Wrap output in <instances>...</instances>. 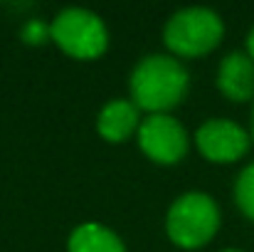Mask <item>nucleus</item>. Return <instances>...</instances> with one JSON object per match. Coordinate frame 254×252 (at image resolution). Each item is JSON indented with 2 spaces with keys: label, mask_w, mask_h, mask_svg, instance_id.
<instances>
[{
  "label": "nucleus",
  "mask_w": 254,
  "mask_h": 252,
  "mask_svg": "<svg viewBox=\"0 0 254 252\" xmlns=\"http://www.w3.org/2000/svg\"><path fill=\"white\" fill-rule=\"evenodd\" d=\"M69 252H126L121 240L96 223L79 225L69 238Z\"/></svg>",
  "instance_id": "1a4fd4ad"
},
{
  "label": "nucleus",
  "mask_w": 254,
  "mask_h": 252,
  "mask_svg": "<svg viewBox=\"0 0 254 252\" xmlns=\"http://www.w3.org/2000/svg\"><path fill=\"white\" fill-rule=\"evenodd\" d=\"M197 149L205 159L215 164H232L242 159L250 149V136L242 126L225 121V119H210L197 129Z\"/></svg>",
  "instance_id": "423d86ee"
},
{
  "label": "nucleus",
  "mask_w": 254,
  "mask_h": 252,
  "mask_svg": "<svg viewBox=\"0 0 254 252\" xmlns=\"http://www.w3.org/2000/svg\"><path fill=\"white\" fill-rule=\"evenodd\" d=\"M52 40L72 57L77 60H94L106 50V27L104 22L82 7L62 10L50 27Z\"/></svg>",
  "instance_id": "20e7f679"
},
{
  "label": "nucleus",
  "mask_w": 254,
  "mask_h": 252,
  "mask_svg": "<svg viewBox=\"0 0 254 252\" xmlns=\"http://www.w3.org/2000/svg\"><path fill=\"white\" fill-rule=\"evenodd\" d=\"M225 252H240V250H225Z\"/></svg>",
  "instance_id": "ddd939ff"
},
{
  "label": "nucleus",
  "mask_w": 254,
  "mask_h": 252,
  "mask_svg": "<svg viewBox=\"0 0 254 252\" xmlns=\"http://www.w3.org/2000/svg\"><path fill=\"white\" fill-rule=\"evenodd\" d=\"M131 94L136 106L146 111L173 109L188 94V72L168 55H151L136 65L131 75Z\"/></svg>",
  "instance_id": "f257e3e1"
},
{
  "label": "nucleus",
  "mask_w": 254,
  "mask_h": 252,
  "mask_svg": "<svg viewBox=\"0 0 254 252\" xmlns=\"http://www.w3.org/2000/svg\"><path fill=\"white\" fill-rule=\"evenodd\" d=\"M170 240L185 250H195L212 240L220 228V210L215 200L205 193L180 195L168 210L166 220Z\"/></svg>",
  "instance_id": "f03ea898"
},
{
  "label": "nucleus",
  "mask_w": 254,
  "mask_h": 252,
  "mask_svg": "<svg viewBox=\"0 0 254 252\" xmlns=\"http://www.w3.org/2000/svg\"><path fill=\"white\" fill-rule=\"evenodd\" d=\"M247 50H250V57L254 60V27H252V32H250V37H247Z\"/></svg>",
  "instance_id": "9b49d317"
},
{
  "label": "nucleus",
  "mask_w": 254,
  "mask_h": 252,
  "mask_svg": "<svg viewBox=\"0 0 254 252\" xmlns=\"http://www.w3.org/2000/svg\"><path fill=\"white\" fill-rule=\"evenodd\" d=\"M235 198H237V205L240 210L254 220V164L245 168L237 178V185H235Z\"/></svg>",
  "instance_id": "9d476101"
},
{
  "label": "nucleus",
  "mask_w": 254,
  "mask_h": 252,
  "mask_svg": "<svg viewBox=\"0 0 254 252\" xmlns=\"http://www.w3.org/2000/svg\"><path fill=\"white\" fill-rule=\"evenodd\" d=\"M138 126V109L136 104L126 101V99H116V101H109L101 114H99V121H96V129L99 134L111 141V144H119V141H126Z\"/></svg>",
  "instance_id": "6e6552de"
},
{
  "label": "nucleus",
  "mask_w": 254,
  "mask_h": 252,
  "mask_svg": "<svg viewBox=\"0 0 254 252\" xmlns=\"http://www.w3.org/2000/svg\"><path fill=\"white\" fill-rule=\"evenodd\" d=\"M220 91L232 101H247L254 96V60L245 52H232L222 60L217 72Z\"/></svg>",
  "instance_id": "0eeeda50"
},
{
  "label": "nucleus",
  "mask_w": 254,
  "mask_h": 252,
  "mask_svg": "<svg viewBox=\"0 0 254 252\" xmlns=\"http://www.w3.org/2000/svg\"><path fill=\"white\" fill-rule=\"evenodd\" d=\"M138 144L143 154L158 164H175L188 151L185 129L173 116H166V114H153L141 124Z\"/></svg>",
  "instance_id": "39448f33"
},
{
  "label": "nucleus",
  "mask_w": 254,
  "mask_h": 252,
  "mask_svg": "<svg viewBox=\"0 0 254 252\" xmlns=\"http://www.w3.org/2000/svg\"><path fill=\"white\" fill-rule=\"evenodd\" d=\"M222 20L207 7H188L175 12L166 25V45L180 57H197L215 50L222 40Z\"/></svg>",
  "instance_id": "7ed1b4c3"
},
{
  "label": "nucleus",
  "mask_w": 254,
  "mask_h": 252,
  "mask_svg": "<svg viewBox=\"0 0 254 252\" xmlns=\"http://www.w3.org/2000/svg\"><path fill=\"white\" fill-rule=\"evenodd\" d=\"M252 139H254V109H252Z\"/></svg>",
  "instance_id": "f8f14e48"
}]
</instances>
